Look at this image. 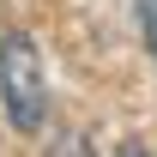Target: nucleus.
Here are the masks:
<instances>
[{"mask_svg": "<svg viewBox=\"0 0 157 157\" xmlns=\"http://www.w3.org/2000/svg\"><path fill=\"white\" fill-rule=\"evenodd\" d=\"M0 103H6V121L18 133H36L42 115H48V78H42V48L24 30H6L0 36Z\"/></svg>", "mask_w": 157, "mask_h": 157, "instance_id": "nucleus-1", "label": "nucleus"}, {"mask_svg": "<svg viewBox=\"0 0 157 157\" xmlns=\"http://www.w3.org/2000/svg\"><path fill=\"white\" fill-rule=\"evenodd\" d=\"M139 30H145V48L157 60V0H139Z\"/></svg>", "mask_w": 157, "mask_h": 157, "instance_id": "nucleus-2", "label": "nucleus"}]
</instances>
